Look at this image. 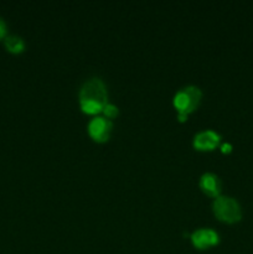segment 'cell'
I'll list each match as a JSON object with an SVG mask.
<instances>
[{"label":"cell","instance_id":"30bf717a","mask_svg":"<svg viewBox=\"0 0 253 254\" xmlns=\"http://www.w3.org/2000/svg\"><path fill=\"white\" fill-rule=\"evenodd\" d=\"M6 31H7L6 22H5V20L2 19V17H0V39L5 37V35H6Z\"/></svg>","mask_w":253,"mask_h":254},{"label":"cell","instance_id":"6da1fadb","mask_svg":"<svg viewBox=\"0 0 253 254\" xmlns=\"http://www.w3.org/2000/svg\"><path fill=\"white\" fill-rule=\"evenodd\" d=\"M79 104L82 111L88 114L103 111L107 104V88L101 78L93 77L84 82L79 91Z\"/></svg>","mask_w":253,"mask_h":254},{"label":"cell","instance_id":"7a4b0ae2","mask_svg":"<svg viewBox=\"0 0 253 254\" xmlns=\"http://www.w3.org/2000/svg\"><path fill=\"white\" fill-rule=\"evenodd\" d=\"M213 212L221 221L232 223L242 217V210L237 200L230 196H217L213 201Z\"/></svg>","mask_w":253,"mask_h":254},{"label":"cell","instance_id":"277c9868","mask_svg":"<svg viewBox=\"0 0 253 254\" xmlns=\"http://www.w3.org/2000/svg\"><path fill=\"white\" fill-rule=\"evenodd\" d=\"M88 133L96 141L108 140L112 131V123L106 117H94L88 123Z\"/></svg>","mask_w":253,"mask_h":254},{"label":"cell","instance_id":"3957f363","mask_svg":"<svg viewBox=\"0 0 253 254\" xmlns=\"http://www.w3.org/2000/svg\"><path fill=\"white\" fill-rule=\"evenodd\" d=\"M201 97H202V93H201L198 87H184L180 91L176 92L175 97H174V106L178 109L179 114L188 116L190 112H192L198 106Z\"/></svg>","mask_w":253,"mask_h":254},{"label":"cell","instance_id":"8992f818","mask_svg":"<svg viewBox=\"0 0 253 254\" xmlns=\"http://www.w3.org/2000/svg\"><path fill=\"white\" fill-rule=\"evenodd\" d=\"M220 140V134L208 129V130H202L196 134L193 138V146L198 150H211L218 145Z\"/></svg>","mask_w":253,"mask_h":254},{"label":"cell","instance_id":"5b68a950","mask_svg":"<svg viewBox=\"0 0 253 254\" xmlns=\"http://www.w3.org/2000/svg\"><path fill=\"white\" fill-rule=\"evenodd\" d=\"M191 241L196 248L205 250L211 246L217 245L218 241H220V236L216 231L211 230V228H198L191 235Z\"/></svg>","mask_w":253,"mask_h":254},{"label":"cell","instance_id":"52a82bcc","mask_svg":"<svg viewBox=\"0 0 253 254\" xmlns=\"http://www.w3.org/2000/svg\"><path fill=\"white\" fill-rule=\"evenodd\" d=\"M200 186L208 196L217 197L221 192V181L217 175L212 173H205L200 179Z\"/></svg>","mask_w":253,"mask_h":254},{"label":"cell","instance_id":"8fae6325","mask_svg":"<svg viewBox=\"0 0 253 254\" xmlns=\"http://www.w3.org/2000/svg\"><path fill=\"white\" fill-rule=\"evenodd\" d=\"M221 148H222L223 153H228V151H231L232 146H231V144L226 143V144H222V146H221Z\"/></svg>","mask_w":253,"mask_h":254},{"label":"cell","instance_id":"ba28073f","mask_svg":"<svg viewBox=\"0 0 253 254\" xmlns=\"http://www.w3.org/2000/svg\"><path fill=\"white\" fill-rule=\"evenodd\" d=\"M5 47L12 54H20L25 49V41L17 35H9L5 37Z\"/></svg>","mask_w":253,"mask_h":254},{"label":"cell","instance_id":"9c48e42d","mask_svg":"<svg viewBox=\"0 0 253 254\" xmlns=\"http://www.w3.org/2000/svg\"><path fill=\"white\" fill-rule=\"evenodd\" d=\"M103 113L106 114L107 118H114V117L118 116V108L114 104L107 103L103 108Z\"/></svg>","mask_w":253,"mask_h":254}]
</instances>
